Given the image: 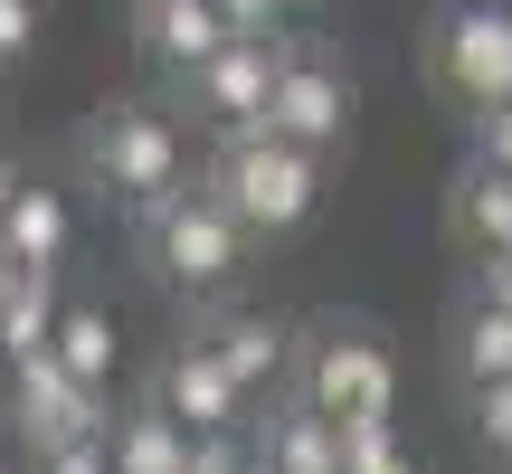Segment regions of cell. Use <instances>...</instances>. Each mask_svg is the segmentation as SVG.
Segmentation results:
<instances>
[{"mask_svg":"<svg viewBox=\"0 0 512 474\" xmlns=\"http://www.w3.org/2000/svg\"><path fill=\"white\" fill-rule=\"evenodd\" d=\"M247 474H266V465H247Z\"/></svg>","mask_w":512,"mask_h":474,"instance_id":"obj_31","label":"cell"},{"mask_svg":"<svg viewBox=\"0 0 512 474\" xmlns=\"http://www.w3.org/2000/svg\"><path fill=\"white\" fill-rule=\"evenodd\" d=\"M124 10H143V0H124Z\"/></svg>","mask_w":512,"mask_h":474,"instance_id":"obj_30","label":"cell"},{"mask_svg":"<svg viewBox=\"0 0 512 474\" xmlns=\"http://www.w3.org/2000/svg\"><path fill=\"white\" fill-rule=\"evenodd\" d=\"M0 237H10L19 266H57V256H67V237H76L67 190H57V181H19L10 209H0Z\"/></svg>","mask_w":512,"mask_h":474,"instance_id":"obj_15","label":"cell"},{"mask_svg":"<svg viewBox=\"0 0 512 474\" xmlns=\"http://www.w3.org/2000/svg\"><path fill=\"white\" fill-rule=\"evenodd\" d=\"M475 152H484V162H503V171H512V105L475 114Z\"/></svg>","mask_w":512,"mask_h":474,"instance_id":"obj_25","label":"cell"},{"mask_svg":"<svg viewBox=\"0 0 512 474\" xmlns=\"http://www.w3.org/2000/svg\"><path fill=\"white\" fill-rule=\"evenodd\" d=\"M256 465V446H238V437H200V456H190V474H247Z\"/></svg>","mask_w":512,"mask_h":474,"instance_id":"obj_24","label":"cell"},{"mask_svg":"<svg viewBox=\"0 0 512 474\" xmlns=\"http://www.w3.org/2000/svg\"><path fill=\"white\" fill-rule=\"evenodd\" d=\"M29 474H114V446H105V437H76V446H48V456H29Z\"/></svg>","mask_w":512,"mask_h":474,"instance_id":"obj_22","label":"cell"},{"mask_svg":"<svg viewBox=\"0 0 512 474\" xmlns=\"http://www.w3.org/2000/svg\"><path fill=\"white\" fill-rule=\"evenodd\" d=\"M465 294H484V304L512 313V247L503 256H465Z\"/></svg>","mask_w":512,"mask_h":474,"instance_id":"obj_23","label":"cell"},{"mask_svg":"<svg viewBox=\"0 0 512 474\" xmlns=\"http://www.w3.org/2000/svg\"><path fill=\"white\" fill-rule=\"evenodd\" d=\"M266 133H285V143H304V152H342L351 67L332 48H313V38H285V48H275V86H266Z\"/></svg>","mask_w":512,"mask_h":474,"instance_id":"obj_6","label":"cell"},{"mask_svg":"<svg viewBox=\"0 0 512 474\" xmlns=\"http://www.w3.org/2000/svg\"><path fill=\"white\" fill-rule=\"evenodd\" d=\"M57 313H67V304H57V266H29V275H19V285H10V304H0V361H48V342H57Z\"/></svg>","mask_w":512,"mask_h":474,"instance_id":"obj_17","label":"cell"},{"mask_svg":"<svg viewBox=\"0 0 512 474\" xmlns=\"http://www.w3.org/2000/svg\"><path fill=\"white\" fill-rule=\"evenodd\" d=\"M10 427H19L29 456H48V446L105 437L114 408H105V389H95V380H76V370L48 351V361H19V370H10Z\"/></svg>","mask_w":512,"mask_h":474,"instance_id":"obj_8","label":"cell"},{"mask_svg":"<svg viewBox=\"0 0 512 474\" xmlns=\"http://www.w3.org/2000/svg\"><path fill=\"white\" fill-rule=\"evenodd\" d=\"M19 181H29V171H19L10 152H0V209H10V190H19Z\"/></svg>","mask_w":512,"mask_h":474,"instance_id":"obj_28","label":"cell"},{"mask_svg":"<svg viewBox=\"0 0 512 474\" xmlns=\"http://www.w3.org/2000/svg\"><path fill=\"white\" fill-rule=\"evenodd\" d=\"M275 48L285 38H256L238 29L219 57H200V67L181 76V95H190V114H200L209 133H247V124H266V86H275Z\"/></svg>","mask_w":512,"mask_h":474,"instance_id":"obj_9","label":"cell"},{"mask_svg":"<svg viewBox=\"0 0 512 474\" xmlns=\"http://www.w3.org/2000/svg\"><path fill=\"white\" fill-rule=\"evenodd\" d=\"M427 86L465 124L512 105V0H437L427 10Z\"/></svg>","mask_w":512,"mask_h":474,"instance_id":"obj_5","label":"cell"},{"mask_svg":"<svg viewBox=\"0 0 512 474\" xmlns=\"http://www.w3.org/2000/svg\"><path fill=\"white\" fill-rule=\"evenodd\" d=\"M133 38H143V57H152V67L190 76L200 57H219L238 29H228V10H219V0H143V10H133Z\"/></svg>","mask_w":512,"mask_h":474,"instance_id":"obj_13","label":"cell"},{"mask_svg":"<svg viewBox=\"0 0 512 474\" xmlns=\"http://www.w3.org/2000/svg\"><path fill=\"white\" fill-rule=\"evenodd\" d=\"M294 399L323 408L332 427H370L399 408V361H389V332L361 313H313L294 323Z\"/></svg>","mask_w":512,"mask_h":474,"instance_id":"obj_2","label":"cell"},{"mask_svg":"<svg viewBox=\"0 0 512 474\" xmlns=\"http://www.w3.org/2000/svg\"><path fill=\"white\" fill-rule=\"evenodd\" d=\"M48 351L76 370V380H95V389L114 380V323H105L95 304H67V313H57V342H48Z\"/></svg>","mask_w":512,"mask_h":474,"instance_id":"obj_18","label":"cell"},{"mask_svg":"<svg viewBox=\"0 0 512 474\" xmlns=\"http://www.w3.org/2000/svg\"><path fill=\"white\" fill-rule=\"evenodd\" d=\"M465 399H475V437L512 465V370H503V380H484V389H465Z\"/></svg>","mask_w":512,"mask_h":474,"instance_id":"obj_20","label":"cell"},{"mask_svg":"<svg viewBox=\"0 0 512 474\" xmlns=\"http://www.w3.org/2000/svg\"><path fill=\"white\" fill-rule=\"evenodd\" d=\"M256 465L266 474H342V427L323 408H304L294 389H275L256 418Z\"/></svg>","mask_w":512,"mask_h":474,"instance_id":"obj_12","label":"cell"},{"mask_svg":"<svg viewBox=\"0 0 512 474\" xmlns=\"http://www.w3.org/2000/svg\"><path fill=\"white\" fill-rule=\"evenodd\" d=\"M105 446H114V474H190V456H200V437H190L171 408H124V418L105 427Z\"/></svg>","mask_w":512,"mask_h":474,"instance_id":"obj_14","label":"cell"},{"mask_svg":"<svg viewBox=\"0 0 512 474\" xmlns=\"http://www.w3.org/2000/svg\"><path fill=\"white\" fill-rule=\"evenodd\" d=\"M38 29H48V0H0V76L38 48Z\"/></svg>","mask_w":512,"mask_h":474,"instance_id":"obj_21","label":"cell"},{"mask_svg":"<svg viewBox=\"0 0 512 474\" xmlns=\"http://www.w3.org/2000/svg\"><path fill=\"white\" fill-rule=\"evenodd\" d=\"M285 10H323V0H285Z\"/></svg>","mask_w":512,"mask_h":474,"instance_id":"obj_29","label":"cell"},{"mask_svg":"<svg viewBox=\"0 0 512 474\" xmlns=\"http://www.w3.org/2000/svg\"><path fill=\"white\" fill-rule=\"evenodd\" d=\"M76 171L105 190V209L152 219V209L190 181V133L171 124L162 105H143V95H114V105H95V124L76 133Z\"/></svg>","mask_w":512,"mask_h":474,"instance_id":"obj_1","label":"cell"},{"mask_svg":"<svg viewBox=\"0 0 512 474\" xmlns=\"http://www.w3.org/2000/svg\"><path fill=\"white\" fill-rule=\"evenodd\" d=\"M200 181L238 209L247 237H294L313 209H323V152H304V143H285V133L247 124V133H219V152H209Z\"/></svg>","mask_w":512,"mask_h":474,"instance_id":"obj_4","label":"cell"},{"mask_svg":"<svg viewBox=\"0 0 512 474\" xmlns=\"http://www.w3.org/2000/svg\"><path fill=\"white\" fill-rule=\"evenodd\" d=\"M190 332L238 370L247 399H275V389L294 380V323H275V313H209V323H190Z\"/></svg>","mask_w":512,"mask_h":474,"instance_id":"obj_10","label":"cell"},{"mask_svg":"<svg viewBox=\"0 0 512 474\" xmlns=\"http://www.w3.org/2000/svg\"><path fill=\"white\" fill-rule=\"evenodd\" d=\"M19 275H29V266H19V256H10V237H0V304H10V285H19Z\"/></svg>","mask_w":512,"mask_h":474,"instance_id":"obj_27","label":"cell"},{"mask_svg":"<svg viewBox=\"0 0 512 474\" xmlns=\"http://www.w3.org/2000/svg\"><path fill=\"white\" fill-rule=\"evenodd\" d=\"M446 370H456L465 389L503 380V370H512V313H503V304H484V294H465L456 323H446Z\"/></svg>","mask_w":512,"mask_h":474,"instance_id":"obj_16","label":"cell"},{"mask_svg":"<svg viewBox=\"0 0 512 474\" xmlns=\"http://www.w3.org/2000/svg\"><path fill=\"white\" fill-rule=\"evenodd\" d=\"M133 228H143L152 285H162V294H190V304H219V294L247 275V247H256V237L238 228V209H228L209 181H181L152 219H133Z\"/></svg>","mask_w":512,"mask_h":474,"instance_id":"obj_3","label":"cell"},{"mask_svg":"<svg viewBox=\"0 0 512 474\" xmlns=\"http://www.w3.org/2000/svg\"><path fill=\"white\" fill-rule=\"evenodd\" d=\"M143 399H152V408H171L190 437H247V427H256V418H247L256 399L238 389V370H228L219 351L200 342V332H181V342L152 361V389H143Z\"/></svg>","mask_w":512,"mask_h":474,"instance_id":"obj_7","label":"cell"},{"mask_svg":"<svg viewBox=\"0 0 512 474\" xmlns=\"http://www.w3.org/2000/svg\"><path fill=\"white\" fill-rule=\"evenodd\" d=\"M228 10V29H256V38H275V19H285V0H219Z\"/></svg>","mask_w":512,"mask_h":474,"instance_id":"obj_26","label":"cell"},{"mask_svg":"<svg viewBox=\"0 0 512 474\" xmlns=\"http://www.w3.org/2000/svg\"><path fill=\"white\" fill-rule=\"evenodd\" d=\"M446 247L456 256H503L512 247V171L503 162H465L456 181H446Z\"/></svg>","mask_w":512,"mask_h":474,"instance_id":"obj_11","label":"cell"},{"mask_svg":"<svg viewBox=\"0 0 512 474\" xmlns=\"http://www.w3.org/2000/svg\"><path fill=\"white\" fill-rule=\"evenodd\" d=\"M342 474H418V465L399 456L389 418H370V427H342Z\"/></svg>","mask_w":512,"mask_h":474,"instance_id":"obj_19","label":"cell"}]
</instances>
